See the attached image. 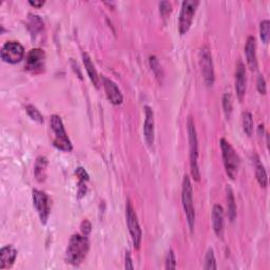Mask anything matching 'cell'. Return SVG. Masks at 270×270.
Instances as JSON below:
<instances>
[{"label":"cell","mask_w":270,"mask_h":270,"mask_svg":"<svg viewBox=\"0 0 270 270\" xmlns=\"http://www.w3.org/2000/svg\"><path fill=\"white\" fill-rule=\"evenodd\" d=\"M90 249V242L87 235L75 234L71 236L66 250V262L73 266H79L85 261Z\"/></svg>","instance_id":"1"},{"label":"cell","mask_w":270,"mask_h":270,"mask_svg":"<svg viewBox=\"0 0 270 270\" xmlns=\"http://www.w3.org/2000/svg\"><path fill=\"white\" fill-rule=\"evenodd\" d=\"M187 130L188 137H189V147H190V169L191 175L194 180L199 181L200 180V171L198 167V133L194 125L193 119L191 117L188 118L187 122Z\"/></svg>","instance_id":"2"},{"label":"cell","mask_w":270,"mask_h":270,"mask_svg":"<svg viewBox=\"0 0 270 270\" xmlns=\"http://www.w3.org/2000/svg\"><path fill=\"white\" fill-rule=\"evenodd\" d=\"M181 202L185 210V215L187 217L188 226L190 231L193 232L194 226H196V210L193 206V188L190 178L185 175L183 180V187H181Z\"/></svg>","instance_id":"3"},{"label":"cell","mask_w":270,"mask_h":270,"mask_svg":"<svg viewBox=\"0 0 270 270\" xmlns=\"http://www.w3.org/2000/svg\"><path fill=\"white\" fill-rule=\"evenodd\" d=\"M50 124H51V128L55 134L53 140L54 147L57 148L58 150H61V151L71 152L73 150V146L70 139L68 137L61 118L58 115L54 114L51 116V119H50Z\"/></svg>","instance_id":"4"},{"label":"cell","mask_w":270,"mask_h":270,"mask_svg":"<svg viewBox=\"0 0 270 270\" xmlns=\"http://www.w3.org/2000/svg\"><path fill=\"white\" fill-rule=\"evenodd\" d=\"M219 145H221L222 156H223L226 173H227V175L231 180H235L238 172V167H240V160H238V156L234 151V149L232 148V146L225 139L221 140Z\"/></svg>","instance_id":"5"},{"label":"cell","mask_w":270,"mask_h":270,"mask_svg":"<svg viewBox=\"0 0 270 270\" xmlns=\"http://www.w3.org/2000/svg\"><path fill=\"white\" fill-rule=\"evenodd\" d=\"M126 219H127V225L131 234L132 243L134 245V248L139 250L141 248L143 234L139 219H137L136 212L133 208V205H132L129 199L127 200V205H126Z\"/></svg>","instance_id":"6"},{"label":"cell","mask_w":270,"mask_h":270,"mask_svg":"<svg viewBox=\"0 0 270 270\" xmlns=\"http://www.w3.org/2000/svg\"><path fill=\"white\" fill-rule=\"evenodd\" d=\"M198 4L199 2L194 1V0H186V1L181 3L179 20V32L180 35L187 34L188 31L190 30Z\"/></svg>","instance_id":"7"},{"label":"cell","mask_w":270,"mask_h":270,"mask_svg":"<svg viewBox=\"0 0 270 270\" xmlns=\"http://www.w3.org/2000/svg\"><path fill=\"white\" fill-rule=\"evenodd\" d=\"M198 58L205 84L208 87H211L215 84V69H213L212 56L208 47H203L200 49Z\"/></svg>","instance_id":"8"},{"label":"cell","mask_w":270,"mask_h":270,"mask_svg":"<svg viewBox=\"0 0 270 270\" xmlns=\"http://www.w3.org/2000/svg\"><path fill=\"white\" fill-rule=\"evenodd\" d=\"M0 56L4 62L15 65L23 59L24 49L18 41H8L0 51Z\"/></svg>","instance_id":"9"},{"label":"cell","mask_w":270,"mask_h":270,"mask_svg":"<svg viewBox=\"0 0 270 270\" xmlns=\"http://www.w3.org/2000/svg\"><path fill=\"white\" fill-rule=\"evenodd\" d=\"M32 199L35 209L38 213V216L40 219V223L42 225H46L49 216H50V198L46 192H43L38 189H33L32 191Z\"/></svg>","instance_id":"10"},{"label":"cell","mask_w":270,"mask_h":270,"mask_svg":"<svg viewBox=\"0 0 270 270\" xmlns=\"http://www.w3.org/2000/svg\"><path fill=\"white\" fill-rule=\"evenodd\" d=\"M46 54L43 50L35 48L30 50L26 57V69L31 72H38L45 66Z\"/></svg>","instance_id":"11"},{"label":"cell","mask_w":270,"mask_h":270,"mask_svg":"<svg viewBox=\"0 0 270 270\" xmlns=\"http://www.w3.org/2000/svg\"><path fill=\"white\" fill-rule=\"evenodd\" d=\"M102 81H103V86H104L107 98L109 99V102L114 106L122 105L124 96L121 90H119V88L117 87V85L110 78L105 76L102 77Z\"/></svg>","instance_id":"12"},{"label":"cell","mask_w":270,"mask_h":270,"mask_svg":"<svg viewBox=\"0 0 270 270\" xmlns=\"http://www.w3.org/2000/svg\"><path fill=\"white\" fill-rule=\"evenodd\" d=\"M145 123H144V136L149 146L154 144V113L151 107L145 106Z\"/></svg>","instance_id":"13"},{"label":"cell","mask_w":270,"mask_h":270,"mask_svg":"<svg viewBox=\"0 0 270 270\" xmlns=\"http://www.w3.org/2000/svg\"><path fill=\"white\" fill-rule=\"evenodd\" d=\"M246 69L242 61H238L235 70V92L241 102L246 94Z\"/></svg>","instance_id":"14"},{"label":"cell","mask_w":270,"mask_h":270,"mask_svg":"<svg viewBox=\"0 0 270 270\" xmlns=\"http://www.w3.org/2000/svg\"><path fill=\"white\" fill-rule=\"evenodd\" d=\"M212 224L215 234L218 238H224V209L221 205H215L212 208Z\"/></svg>","instance_id":"15"},{"label":"cell","mask_w":270,"mask_h":270,"mask_svg":"<svg viewBox=\"0 0 270 270\" xmlns=\"http://www.w3.org/2000/svg\"><path fill=\"white\" fill-rule=\"evenodd\" d=\"M17 257V250L12 246L8 245L0 250V269H9L12 266Z\"/></svg>","instance_id":"16"},{"label":"cell","mask_w":270,"mask_h":270,"mask_svg":"<svg viewBox=\"0 0 270 270\" xmlns=\"http://www.w3.org/2000/svg\"><path fill=\"white\" fill-rule=\"evenodd\" d=\"M256 43L253 36H249L245 46V55H246L247 64L251 70H256L257 60H256Z\"/></svg>","instance_id":"17"},{"label":"cell","mask_w":270,"mask_h":270,"mask_svg":"<svg viewBox=\"0 0 270 270\" xmlns=\"http://www.w3.org/2000/svg\"><path fill=\"white\" fill-rule=\"evenodd\" d=\"M48 165L49 161L46 156H39V158H37L34 166V175L38 183H42V181L46 180Z\"/></svg>","instance_id":"18"},{"label":"cell","mask_w":270,"mask_h":270,"mask_svg":"<svg viewBox=\"0 0 270 270\" xmlns=\"http://www.w3.org/2000/svg\"><path fill=\"white\" fill-rule=\"evenodd\" d=\"M83 61H84V65L86 68V71L88 73V76L90 77L91 81L93 83V85L95 86V88H99V76L97 74V71L95 69V66L93 65V62L91 60V57L89 55H88L86 52L83 53Z\"/></svg>","instance_id":"19"},{"label":"cell","mask_w":270,"mask_h":270,"mask_svg":"<svg viewBox=\"0 0 270 270\" xmlns=\"http://www.w3.org/2000/svg\"><path fill=\"white\" fill-rule=\"evenodd\" d=\"M254 165H255V178L257 183L260 184L261 187L266 188L268 186V178H267V172L264 168L263 164L260 162L257 155H255V161H254Z\"/></svg>","instance_id":"20"},{"label":"cell","mask_w":270,"mask_h":270,"mask_svg":"<svg viewBox=\"0 0 270 270\" xmlns=\"http://www.w3.org/2000/svg\"><path fill=\"white\" fill-rule=\"evenodd\" d=\"M226 193H227V208H228V216L231 222H234L236 217V204L232 188L228 185L226 187Z\"/></svg>","instance_id":"21"},{"label":"cell","mask_w":270,"mask_h":270,"mask_svg":"<svg viewBox=\"0 0 270 270\" xmlns=\"http://www.w3.org/2000/svg\"><path fill=\"white\" fill-rule=\"evenodd\" d=\"M243 130L246 135L251 136L253 132V118L250 112L243 113Z\"/></svg>","instance_id":"22"},{"label":"cell","mask_w":270,"mask_h":270,"mask_svg":"<svg viewBox=\"0 0 270 270\" xmlns=\"http://www.w3.org/2000/svg\"><path fill=\"white\" fill-rule=\"evenodd\" d=\"M29 16H30L29 17V29L31 31V33L34 35L43 29V22L39 18V16L32 15V14H30Z\"/></svg>","instance_id":"23"},{"label":"cell","mask_w":270,"mask_h":270,"mask_svg":"<svg viewBox=\"0 0 270 270\" xmlns=\"http://www.w3.org/2000/svg\"><path fill=\"white\" fill-rule=\"evenodd\" d=\"M217 268L216 266V260L215 256V252L213 249H208L205 256V264H204V269L206 270H216Z\"/></svg>","instance_id":"24"},{"label":"cell","mask_w":270,"mask_h":270,"mask_svg":"<svg viewBox=\"0 0 270 270\" xmlns=\"http://www.w3.org/2000/svg\"><path fill=\"white\" fill-rule=\"evenodd\" d=\"M26 111H27V113H28V115H29L31 118H32L33 121H35V122H37V123H39V124H42L43 121H45V119H43L42 114L39 112V110L36 108L35 106H33V105H28V106L26 107Z\"/></svg>","instance_id":"25"},{"label":"cell","mask_w":270,"mask_h":270,"mask_svg":"<svg viewBox=\"0 0 270 270\" xmlns=\"http://www.w3.org/2000/svg\"><path fill=\"white\" fill-rule=\"evenodd\" d=\"M260 36L264 43H268L270 37V21L265 19L260 23Z\"/></svg>","instance_id":"26"},{"label":"cell","mask_w":270,"mask_h":270,"mask_svg":"<svg viewBox=\"0 0 270 270\" xmlns=\"http://www.w3.org/2000/svg\"><path fill=\"white\" fill-rule=\"evenodd\" d=\"M149 65H150V68H151V70L153 71V73L155 74V76L158 77L161 81V79L162 78V67H161V64H160L158 57H156V56H150Z\"/></svg>","instance_id":"27"},{"label":"cell","mask_w":270,"mask_h":270,"mask_svg":"<svg viewBox=\"0 0 270 270\" xmlns=\"http://www.w3.org/2000/svg\"><path fill=\"white\" fill-rule=\"evenodd\" d=\"M223 109H224L226 118L229 119L232 113V98H231V94L229 93H225L223 96Z\"/></svg>","instance_id":"28"},{"label":"cell","mask_w":270,"mask_h":270,"mask_svg":"<svg viewBox=\"0 0 270 270\" xmlns=\"http://www.w3.org/2000/svg\"><path fill=\"white\" fill-rule=\"evenodd\" d=\"M165 268L166 269H175L177 268V257L172 249H170L166 254L165 259Z\"/></svg>","instance_id":"29"},{"label":"cell","mask_w":270,"mask_h":270,"mask_svg":"<svg viewBox=\"0 0 270 270\" xmlns=\"http://www.w3.org/2000/svg\"><path fill=\"white\" fill-rule=\"evenodd\" d=\"M172 12V4L168 1L160 2V14L162 19H167Z\"/></svg>","instance_id":"30"},{"label":"cell","mask_w":270,"mask_h":270,"mask_svg":"<svg viewBox=\"0 0 270 270\" xmlns=\"http://www.w3.org/2000/svg\"><path fill=\"white\" fill-rule=\"evenodd\" d=\"M256 88H257V91H259L261 94H263V95H265L267 92V86H266L265 78H264L262 75H259V76H257Z\"/></svg>","instance_id":"31"},{"label":"cell","mask_w":270,"mask_h":270,"mask_svg":"<svg viewBox=\"0 0 270 270\" xmlns=\"http://www.w3.org/2000/svg\"><path fill=\"white\" fill-rule=\"evenodd\" d=\"M75 174H76V177L79 179L80 181H87L90 180V177H89V174H88V172L85 170V168L83 167H78L76 169V171H75Z\"/></svg>","instance_id":"32"},{"label":"cell","mask_w":270,"mask_h":270,"mask_svg":"<svg viewBox=\"0 0 270 270\" xmlns=\"http://www.w3.org/2000/svg\"><path fill=\"white\" fill-rule=\"evenodd\" d=\"M80 229H81V232H83V234L84 235H89L91 234V230H92V225L89 221H87V219H85V221L81 223L80 225Z\"/></svg>","instance_id":"33"},{"label":"cell","mask_w":270,"mask_h":270,"mask_svg":"<svg viewBox=\"0 0 270 270\" xmlns=\"http://www.w3.org/2000/svg\"><path fill=\"white\" fill-rule=\"evenodd\" d=\"M125 268L126 269H134V265L132 263V259H131V254L129 251L126 252V256H125Z\"/></svg>","instance_id":"34"},{"label":"cell","mask_w":270,"mask_h":270,"mask_svg":"<svg viewBox=\"0 0 270 270\" xmlns=\"http://www.w3.org/2000/svg\"><path fill=\"white\" fill-rule=\"evenodd\" d=\"M86 193H87L86 181H80L79 180V183H78V198L85 197Z\"/></svg>","instance_id":"35"},{"label":"cell","mask_w":270,"mask_h":270,"mask_svg":"<svg viewBox=\"0 0 270 270\" xmlns=\"http://www.w3.org/2000/svg\"><path fill=\"white\" fill-rule=\"evenodd\" d=\"M29 4L36 9H40L41 7H43V4H45V1H32V0H30Z\"/></svg>","instance_id":"36"},{"label":"cell","mask_w":270,"mask_h":270,"mask_svg":"<svg viewBox=\"0 0 270 270\" xmlns=\"http://www.w3.org/2000/svg\"><path fill=\"white\" fill-rule=\"evenodd\" d=\"M257 133H259L260 136L263 135V133H264V125H260L259 127H257Z\"/></svg>","instance_id":"37"}]
</instances>
